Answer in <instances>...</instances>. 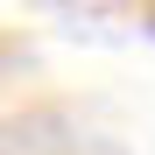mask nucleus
I'll return each instance as SVG.
<instances>
[{
  "label": "nucleus",
  "mask_w": 155,
  "mask_h": 155,
  "mask_svg": "<svg viewBox=\"0 0 155 155\" xmlns=\"http://www.w3.org/2000/svg\"><path fill=\"white\" fill-rule=\"evenodd\" d=\"M148 28H155V14H148Z\"/></svg>",
  "instance_id": "nucleus-1"
}]
</instances>
